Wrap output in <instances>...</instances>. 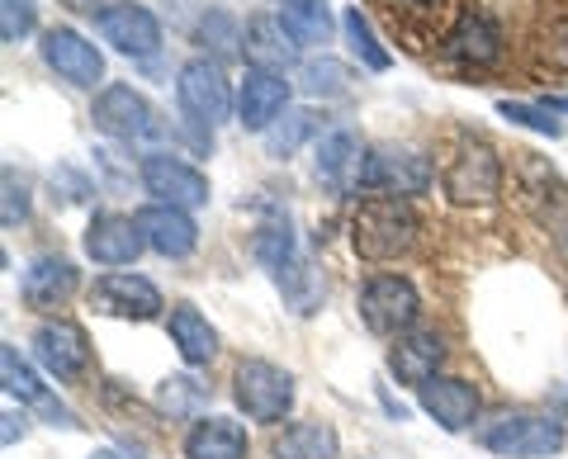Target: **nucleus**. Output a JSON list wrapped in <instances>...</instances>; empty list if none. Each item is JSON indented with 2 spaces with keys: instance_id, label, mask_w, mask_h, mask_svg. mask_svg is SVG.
<instances>
[{
  "instance_id": "0eeeda50",
  "label": "nucleus",
  "mask_w": 568,
  "mask_h": 459,
  "mask_svg": "<svg viewBox=\"0 0 568 459\" xmlns=\"http://www.w3.org/2000/svg\"><path fill=\"white\" fill-rule=\"evenodd\" d=\"M233 398L252 421H284L294 408V375L271 360H242L233 375Z\"/></svg>"
},
{
  "instance_id": "20e7f679",
  "label": "nucleus",
  "mask_w": 568,
  "mask_h": 459,
  "mask_svg": "<svg viewBox=\"0 0 568 459\" xmlns=\"http://www.w3.org/2000/svg\"><path fill=\"white\" fill-rule=\"evenodd\" d=\"M355 308H361V323L375 332V337H403L422 317V294L413 279H403V275H375L355 294Z\"/></svg>"
},
{
  "instance_id": "a878e982",
  "label": "nucleus",
  "mask_w": 568,
  "mask_h": 459,
  "mask_svg": "<svg viewBox=\"0 0 568 459\" xmlns=\"http://www.w3.org/2000/svg\"><path fill=\"white\" fill-rule=\"evenodd\" d=\"M336 450H342V440H336L327 421H294V427L275 431L271 440L275 459H336Z\"/></svg>"
},
{
  "instance_id": "393cba45",
  "label": "nucleus",
  "mask_w": 568,
  "mask_h": 459,
  "mask_svg": "<svg viewBox=\"0 0 568 459\" xmlns=\"http://www.w3.org/2000/svg\"><path fill=\"white\" fill-rule=\"evenodd\" d=\"M166 332H171V346L181 350V360L190 369H200V365H209L213 356H219V332L209 327V317L194 304H175Z\"/></svg>"
},
{
  "instance_id": "4468645a",
  "label": "nucleus",
  "mask_w": 568,
  "mask_h": 459,
  "mask_svg": "<svg viewBox=\"0 0 568 459\" xmlns=\"http://www.w3.org/2000/svg\"><path fill=\"white\" fill-rule=\"evenodd\" d=\"M142 246H148V237H142L138 218H129V214H95L91 227L81 233V252L104 271L133 266L142 256Z\"/></svg>"
},
{
  "instance_id": "b1692460",
  "label": "nucleus",
  "mask_w": 568,
  "mask_h": 459,
  "mask_svg": "<svg viewBox=\"0 0 568 459\" xmlns=\"http://www.w3.org/2000/svg\"><path fill=\"white\" fill-rule=\"evenodd\" d=\"M446 52L455 62H465V67H493L497 58H503V29H497L493 14H465L455 29H450V39H446Z\"/></svg>"
},
{
  "instance_id": "f3484780",
  "label": "nucleus",
  "mask_w": 568,
  "mask_h": 459,
  "mask_svg": "<svg viewBox=\"0 0 568 459\" xmlns=\"http://www.w3.org/2000/svg\"><path fill=\"white\" fill-rule=\"evenodd\" d=\"M77 285H81L77 261H67V256H58V252H48V256H33V261H29V271L20 275V298H24L29 308L48 313V308H62L67 298L77 294Z\"/></svg>"
},
{
  "instance_id": "7ed1b4c3",
  "label": "nucleus",
  "mask_w": 568,
  "mask_h": 459,
  "mask_svg": "<svg viewBox=\"0 0 568 459\" xmlns=\"http://www.w3.org/2000/svg\"><path fill=\"white\" fill-rule=\"evenodd\" d=\"M478 446L503 459H549L564 450V421L540 412H503L478 431Z\"/></svg>"
},
{
  "instance_id": "ea45409f",
  "label": "nucleus",
  "mask_w": 568,
  "mask_h": 459,
  "mask_svg": "<svg viewBox=\"0 0 568 459\" xmlns=\"http://www.w3.org/2000/svg\"><path fill=\"white\" fill-rule=\"evenodd\" d=\"M549 114H568V95H549V100H540Z\"/></svg>"
},
{
  "instance_id": "2eb2a0df",
  "label": "nucleus",
  "mask_w": 568,
  "mask_h": 459,
  "mask_svg": "<svg viewBox=\"0 0 568 459\" xmlns=\"http://www.w3.org/2000/svg\"><path fill=\"white\" fill-rule=\"evenodd\" d=\"M33 356H39V365L52 379L71 384V379L85 375V365H91V341H85V332L77 323L52 317V323H43L39 332H33Z\"/></svg>"
},
{
  "instance_id": "2f4dec72",
  "label": "nucleus",
  "mask_w": 568,
  "mask_h": 459,
  "mask_svg": "<svg viewBox=\"0 0 568 459\" xmlns=\"http://www.w3.org/2000/svg\"><path fill=\"white\" fill-rule=\"evenodd\" d=\"M497 114H503L507 123H521V129L540 133V137H564V123L545 110V104H526V100H497Z\"/></svg>"
},
{
  "instance_id": "4c0bfd02",
  "label": "nucleus",
  "mask_w": 568,
  "mask_h": 459,
  "mask_svg": "<svg viewBox=\"0 0 568 459\" xmlns=\"http://www.w3.org/2000/svg\"><path fill=\"white\" fill-rule=\"evenodd\" d=\"M52 190L62 194V204H85L91 200V181H85L81 171H71V166H52ZM58 194H52V200H58Z\"/></svg>"
},
{
  "instance_id": "79ce46f5",
  "label": "nucleus",
  "mask_w": 568,
  "mask_h": 459,
  "mask_svg": "<svg viewBox=\"0 0 568 459\" xmlns=\"http://www.w3.org/2000/svg\"><path fill=\"white\" fill-rule=\"evenodd\" d=\"M95 459H119V455L114 450H95Z\"/></svg>"
},
{
  "instance_id": "58836bf2",
  "label": "nucleus",
  "mask_w": 568,
  "mask_h": 459,
  "mask_svg": "<svg viewBox=\"0 0 568 459\" xmlns=\"http://www.w3.org/2000/svg\"><path fill=\"white\" fill-rule=\"evenodd\" d=\"M24 431H29V421H24L20 412H14V408H10V412H6V446H14V440H20Z\"/></svg>"
},
{
  "instance_id": "7c9ffc66",
  "label": "nucleus",
  "mask_w": 568,
  "mask_h": 459,
  "mask_svg": "<svg viewBox=\"0 0 568 459\" xmlns=\"http://www.w3.org/2000/svg\"><path fill=\"white\" fill-rule=\"evenodd\" d=\"M0 379H6V394L10 398L33 402V408L48 398V388L39 384V375H33V365L20 356V346H10V341L0 346Z\"/></svg>"
},
{
  "instance_id": "4be33fe9",
  "label": "nucleus",
  "mask_w": 568,
  "mask_h": 459,
  "mask_svg": "<svg viewBox=\"0 0 568 459\" xmlns=\"http://www.w3.org/2000/svg\"><path fill=\"white\" fill-rule=\"evenodd\" d=\"M361 133L355 129H332L317 137V152H313V175L323 185H336V190H346L355 185V171H361Z\"/></svg>"
},
{
  "instance_id": "dca6fc26",
  "label": "nucleus",
  "mask_w": 568,
  "mask_h": 459,
  "mask_svg": "<svg viewBox=\"0 0 568 459\" xmlns=\"http://www.w3.org/2000/svg\"><path fill=\"white\" fill-rule=\"evenodd\" d=\"M138 227L142 237H148V246L156 256L166 261H185L194 246H200V223H194L190 208H175V204H142L138 208Z\"/></svg>"
},
{
  "instance_id": "423d86ee",
  "label": "nucleus",
  "mask_w": 568,
  "mask_h": 459,
  "mask_svg": "<svg viewBox=\"0 0 568 459\" xmlns=\"http://www.w3.org/2000/svg\"><path fill=\"white\" fill-rule=\"evenodd\" d=\"M440 190H446L450 204H493L497 190H503V162L484 137H465L455 147L450 166L440 171Z\"/></svg>"
},
{
  "instance_id": "ddd939ff",
  "label": "nucleus",
  "mask_w": 568,
  "mask_h": 459,
  "mask_svg": "<svg viewBox=\"0 0 568 459\" xmlns=\"http://www.w3.org/2000/svg\"><path fill=\"white\" fill-rule=\"evenodd\" d=\"M440 365H446V337L436 327H413L388 346V375L407 388H417V394L440 375Z\"/></svg>"
},
{
  "instance_id": "a211bd4d",
  "label": "nucleus",
  "mask_w": 568,
  "mask_h": 459,
  "mask_svg": "<svg viewBox=\"0 0 568 459\" xmlns=\"http://www.w3.org/2000/svg\"><path fill=\"white\" fill-rule=\"evenodd\" d=\"M284 110H290V81L280 72H256V67H246V81L237 91V123L242 129L265 133Z\"/></svg>"
},
{
  "instance_id": "1a4fd4ad",
  "label": "nucleus",
  "mask_w": 568,
  "mask_h": 459,
  "mask_svg": "<svg viewBox=\"0 0 568 459\" xmlns=\"http://www.w3.org/2000/svg\"><path fill=\"white\" fill-rule=\"evenodd\" d=\"M91 119H95V129L104 137H119V143H142V137L162 133V123H156V110L148 104V95L133 91L129 81L104 85V91L95 95Z\"/></svg>"
},
{
  "instance_id": "72a5a7b5",
  "label": "nucleus",
  "mask_w": 568,
  "mask_h": 459,
  "mask_svg": "<svg viewBox=\"0 0 568 459\" xmlns=\"http://www.w3.org/2000/svg\"><path fill=\"white\" fill-rule=\"evenodd\" d=\"M204 398H209V394H204V384H200V379H190V375H175V379H166L162 388H156V408L171 412V417H190Z\"/></svg>"
},
{
  "instance_id": "c756f323",
  "label": "nucleus",
  "mask_w": 568,
  "mask_h": 459,
  "mask_svg": "<svg viewBox=\"0 0 568 459\" xmlns=\"http://www.w3.org/2000/svg\"><path fill=\"white\" fill-rule=\"evenodd\" d=\"M351 81H355V72H351L342 58H332V52H323V58H308L304 67H298V91H304L308 100H336V95H346Z\"/></svg>"
},
{
  "instance_id": "412c9836",
  "label": "nucleus",
  "mask_w": 568,
  "mask_h": 459,
  "mask_svg": "<svg viewBox=\"0 0 568 459\" xmlns=\"http://www.w3.org/2000/svg\"><path fill=\"white\" fill-rule=\"evenodd\" d=\"M271 279H275L280 298H284V308H290L294 317H313L317 308H323V298H327V279L304 252L290 256L284 266H275Z\"/></svg>"
},
{
  "instance_id": "e433bc0d",
  "label": "nucleus",
  "mask_w": 568,
  "mask_h": 459,
  "mask_svg": "<svg viewBox=\"0 0 568 459\" xmlns=\"http://www.w3.org/2000/svg\"><path fill=\"white\" fill-rule=\"evenodd\" d=\"M29 218V185L6 166V204H0V223L6 227H20Z\"/></svg>"
},
{
  "instance_id": "9b49d317",
  "label": "nucleus",
  "mask_w": 568,
  "mask_h": 459,
  "mask_svg": "<svg viewBox=\"0 0 568 459\" xmlns=\"http://www.w3.org/2000/svg\"><path fill=\"white\" fill-rule=\"evenodd\" d=\"M91 308L104 317H123V323H152L162 313V289L133 271H110L91 285Z\"/></svg>"
},
{
  "instance_id": "f257e3e1",
  "label": "nucleus",
  "mask_w": 568,
  "mask_h": 459,
  "mask_svg": "<svg viewBox=\"0 0 568 459\" xmlns=\"http://www.w3.org/2000/svg\"><path fill=\"white\" fill-rule=\"evenodd\" d=\"M417 242V214L407 200H388V194H369L351 214V246L361 261H398L413 252Z\"/></svg>"
},
{
  "instance_id": "473e14b6",
  "label": "nucleus",
  "mask_w": 568,
  "mask_h": 459,
  "mask_svg": "<svg viewBox=\"0 0 568 459\" xmlns=\"http://www.w3.org/2000/svg\"><path fill=\"white\" fill-rule=\"evenodd\" d=\"M290 256H298L294 227H290V223H265L261 233H256V261H261L265 271H275V266H284Z\"/></svg>"
},
{
  "instance_id": "a19ab883",
  "label": "nucleus",
  "mask_w": 568,
  "mask_h": 459,
  "mask_svg": "<svg viewBox=\"0 0 568 459\" xmlns=\"http://www.w3.org/2000/svg\"><path fill=\"white\" fill-rule=\"evenodd\" d=\"M398 6H413V10H432V6H440V0H398Z\"/></svg>"
},
{
  "instance_id": "aec40b11",
  "label": "nucleus",
  "mask_w": 568,
  "mask_h": 459,
  "mask_svg": "<svg viewBox=\"0 0 568 459\" xmlns=\"http://www.w3.org/2000/svg\"><path fill=\"white\" fill-rule=\"evenodd\" d=\"M422 412L436 417L446 431H465V427H474V417H478V388L469 379L436 375L432 384L422 388Z\"/></svg>"
},
{
  "instance_id": "5701e85b",
  "label": "nucleus",
  "mask_w": 568,
  "mask_h": 459,
  "mask_svg": "<svg viewBox=\"0 0 568 459\" xmlns=\"http://www.w3.org/2000/svg\"><path fill=\"white\" fill-rule=\"evenodd\" d=\"M252 440L233 417H200L185 431V459H246Z\"/></svg>"
},
{
  "instance_id": "f8f14e48",
  "label": "nucleus",
  "mask_w": 568,
  "mask_h": 459,
  "mask_svg": "<svg viewBox=\"0 0 568 459\" xmlns=\"http://www.w3.org/2000/svg\"><path fill=\"white\" fill-rule=\"evenodd\" d=\"M95 29L123 58H152V52L162 48V20H156L148 6H133V0H119V6L100 10Z\"/></svg>"
},
{
  "instance_id": "9d476101",
  "label": "nucleus",
  "mask_w": 568,
  "mask_h": 459,
  "mask_svg": "<svg viewBox=\"0 0 568 459\" xmlns=\"http://www.w3.org/2000/svg\"><path fill=\"white\" fill-rule=\"evenodd\" d=\"M39 52H43L48 72H58L67 85H77V91H95V85L104 81V58H100V48L85 39V33L71 29V24L43 29Z\"/></svg>"
},
{
  "instance_id": "f03ea898",
  "label": "nucleus",
  "mask_w": 568,
  "mask_h": 459,
  "mask_svg": "<svg viewBox=\"0 0 568 459\" xmlns=\"http://www.w3.org/2000/svg\"><path fill=\"white\" fill-rule=\"evenodd\" d=\"M432 162L413 147H398V143H375L365 147L361 156V171H355V190H369V194H388V200H413V194L432 190Z\"/></svg>"
},
{
  "instance_id": "6ab92c4d",
  "label": "nucleus",
  "mask_w": 568,
  "mask_h": 459,
  "mask_svg": "<svg viewBox=\"0 0 568 459\" xmlns=\"http://www.w3.org/2000/svg\"><path fill=\"white\" fill-rule=\"evenodd\" d=\"M242 58L256 72H290L298 58V43L290 39V29L280 24V14H252L242 29Z\"/></svg>"
},
{
  "instance_id": "6e6552de",
  "label": "nucleus",
  "mask_w": 568,
  "mask_h": 459,
  "mask_svg": "<svg viewBox=\"0 0 568 459\" xmlns=\"http://www.w3.org/2000/svg\"><path fill=\"white\" fill-rule=\"evenodd\" d=\"M138 181L142 190L152 194L156 204H175V208H204L209 204V175L200 166H190L181 162V156H171V152H148L142 156V166H138Z\"/></svg>"
},
{
  "instance_id": "bb28decb",
  "label": "nucleus",
  "mask_w": 568,
  "mask_h": 459,
  "mask_svg": "<svg viewBox=\"0 0 568 459\" xmlns=\"http://www.w3.org/2000/svg\"><path fill=\"white\" fill-rule=\"evenodd\" d=\"M280 24L290 29V39L298 48L332 43V29H336L327 0H280Z\"/></svg>"
},
{
  "instance_id": "f704fd0d",
  "label": "nucleus",
  "mask_w": 568,
  "mask_h": 459,
  "mask_svg": "<svg viewBox=\"0 0 568 459\" xmlns=\"http://www.w3.org/2000/svg\"><path fill=\"white\" fill-rule=\"evenodd\" d=\"M39 29V6L33 0H0V43L14 48Z\"/></svg>"
},
{
  "instance_id": "cd10ccee",
  "label": "nucleus",
  "mask_w": 568,
  "mask_h": 459,
  "mask_svg": "<svg viewBox=\"0 0 568 459\" xmlns=\"http://www.w3.org/2000/svg\"><path fill=\"white\" fill-rule=\"evenodd\" d=\"M317 133H323V114L308 110V104H290V110H284L261 137H265V152L284 162V156H294V152L304 147L308 137H317Z\"/></svg>"
},
{
  "instance_id": "c85d7f7f",
  "label": "nucleus",
  "mask_w": 568,
  "mask_h": 459,
  "mask_svg": "<svg viewBox=\"0 0 568 459\" xmlns=\"http://www.w3.org/2000/svg\"><path fill=\"white\" fill-rule=\"evenodd\" d=\"M342 33H346V43H351V58L361 62L365 72H388V67H394V52L379 43V33H375V24H369V14L361 6H346Z\"/></svg>"
},
{
  "instance_id": "c9c22d12",
  "label": "nucleus",
  "mask_w": 568,
  "mask_h": 459,
  "mask_svg": "<svg viewBox=\"0 0 568 459\" xmlns=\"http://www.w3.org/2000/svg\"><path fill=\"white\" fill-rule=\"evenodd\" d=\"M194 39L204 48L213 43V52H242V29L233 24V14H223V10H209L200 29H194Z\"/></svg>"
},
{
  "instance_id": "39448f33",
  "label": "nucleus",
  "mask_w": 568,
  "mask_h": 459,
  "mask_svg": "<svg viewBox=\"0 0 568 459\" xmlns=\"http://www.w3.org/2000/svg\"><path fill=\"white\" fill-rule=\"evenodd\" d=\"M175 104H181V114L194 129L213 133L233 114V85H227V76L209 58H190L181 72H175Z\"/></svg>"
}]
</instances>
